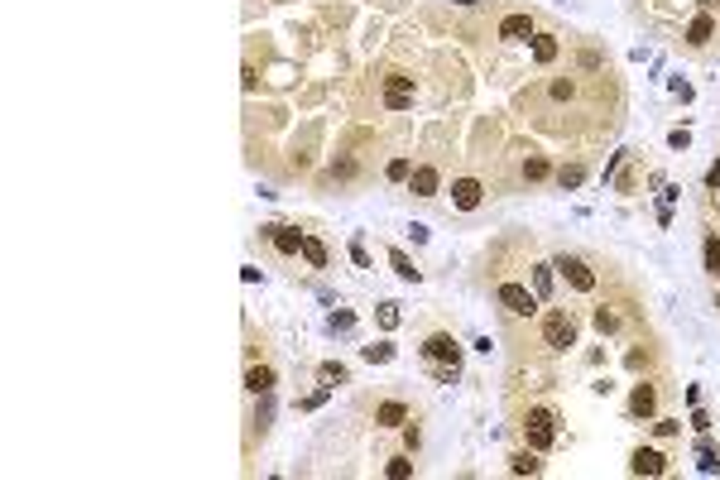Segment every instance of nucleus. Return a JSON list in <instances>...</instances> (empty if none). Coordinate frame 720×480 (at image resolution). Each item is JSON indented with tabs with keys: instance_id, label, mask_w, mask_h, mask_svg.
Returning a JSON list of instances; mask_svg holds the SVG:
<instances>
[{
	"instance_id": "nucleus-23",
	"label": "nucleus",
	"mask_w": 720,
	"mask_h": 480,
	"mask_svg": "<svg viewBox=\"0 0 720 480\" xmlns=\"http://www.w3.org/2000/svg\"><path fill=\"white\" fill-rule=\"evenodd\" d=\"M706 269H711V274L720 279V240H716V236L706 240Z\"/></svg>"
},
{
	"instance_id": "nucleus-6",
	"label": "nucleus",
	"mask_w": 720,
	"mask_h": 480,
	"mask_svg": "<svg viewBox=\"0 0 720 480\" xmlns=\"http://www.w3.org/2000/svg\"><path fill=\"white\" fill-rule=\"evenodd\" d=\"M629 471H634V476H663L667 461H663V452H653V447H639V452L629 456Z\"/></svg>"
},
{
	"instance_id": "nucleus-15",
	"label": "nucleus",
	"mask_w": 720,
	"mask_h": 480,
	"mask_svg": "<svg viewBox=\"0 0 720 480\" xmlns=\"http://www.w3.org/2000/svg\"><path fill=\"white\" fill-rule=\"evenodd\" d=\"M711 29H716V25H711V15H696V20H692V29H687V44H692V49H701V44H711Z\"/></svg>"
},
{
	"instance_id": "nucleus-21",
	"label": "nucleus",
	"mask_w": 720,
	"mask_h": 480,
	"mask_svg": "<svg viewBox=\"0 0 720 480\" xmlns=\"http://www.w3.org/2000/svg\"><path fill=\"white\" fill-rule=\"evenodd\" d=\"M384 471H389V480H408V476H413V461H408V456H394Z\"/></svg>"
},
{
	"instance_id": "nucleus-18",
	"label": "nucleus",
	"mask_w": 720,
	"mask_h": 480,
	"mask_svg": "<svg viewBox=\"0 0 720 480\" xmlns=\"http://www.w3.org/2000/svg\"><path fill=\"white\" fill-rule=\"evenodd\" d=\"M303 255H308V265H312V269H327V245H322V240L303 236Z\"/></svg>"
},
{
	"instance_id": "nucleus-4",
	"label": "nucleus",
	"mask_w": 720,
	"mask_h": 480,
	"mask_svg": "<svg viewBox=\"0 0 720 480\" xmlns=\"http://www.w3.org/2000/svg\"><path fill=\"white\" fill-rule=\"evenodd\" d=\"M552 269H562V274H567V284H571L576 293H590V289H595V274H590L586 260H576V255H562Z\"/></svg>"
},
{
	"instance_id": "nucleus-5",
	"label": "nucleus",
	"mask_w": 720,
	"mask_h": 480,
	"mask_svg": "<svg viewBox=\"0 0 720 480\" xmlns=\"http://www.w3.org/2000/svg\"><path fill=\"white\" fill-rule=\"evenodd\" d=\"M408 101H413V77L389 72V77H384V106H389V110H403Z\"/></svg>"
},
{
	"instance_id": "nucleus-12",
	"label": "nucleus",
	"mask_w": 720,
	"mask_h": 480,
	"mask_svg": "<svg viewBox=\"0 0 720 480\" xmlns=\"http://www.w3.org/2000/svg\"><path fill=\"white\" fill-rule=\"evenodd\" d=\"M374 423H379V427H403V423H408V408H403L399 399L379 403V408H374Z\"/></svg>"
},
{
	"instance_id": "nucleus-1",
	"label": "nucleus",
	"mask_w": 720,
	"mask_h": 480,
	"mask_svg": "<svg viewBox=\"0 0 720 480\" xmlns=\"http://www.w3.org/2000/svg\"><path fill=\"white\" fill-rule=\"evenodd\" d=\"M524 427H529V447H533V452H548L552 437H557V418H552V408H533Z\"/></svg>"
},
{
	"instance_id": "nucleus-27",
	"label": "nucleus",
	"mask_w": 720,
	"mask_h": 480,
	"mask_svg": "<svg viewBox=\"0 0 720 480\" xmlns=\"http://www.w3.org/2000/svg\"><path fill=\"white\" fill-rule=\"evenodd\" d=\"M322 379H346V365H336V360H327V365H322Z\"/></svg>"
},
{
	"instance_id": "nucleus-24",
	"label": "nucleus",
	"mask_w": 720,
	"mask_h": 480,
	"mask_svg": "<svg viewBox=\"0 0 720 480\" xmlns=\"http://www.w3.org/2000/svg\"><path fill=\"white\" fill-rule=\"evenodd\" d=\"M389 355H394V346H389V341H374V346H365V360H370V365H374V360H389Z\"/></svg>"
},
{
	"instance_id": "nucleus-8",
	"label": "nucleus",
	"mask_w": 720,
	"mask_h": 480,
	"mask_svg": "<svg viewBox=\"0 0 720 480\" xmlns=\"http://www.w3.org/2000/svg\"><path fill=\"white\" fill-rule=\"evenodd\" d=\"M480 192H485V187H480L476 178H456V183H452V197H456V207H461V212H476V207H480Z\"/></svg>"
},
{
	"instance_id": "nucleus-3",
	"label": "nucleus",
	"mask_w": 720,
	"mask_h": 480,
	"mask_svg": "<svg viewBox=\"0 0 720 480\" xmlns=\"http://www.w3.org/2000/svg\"><path fill=\"white\" fill-rule=\"evenodd\" d=\"M500 303H505V312H514V317H533L538 312V298L524 284H500Z\"/></svg>"
},
{
	"instance_id": "nucleus-10",
	"label": "nucleus",
	"mask_w": 720,
	"mask_h": 480,
	"mask_svg": "<svg viewBox=\"0 0 720 480\" xmlns=\"http://www.w3.org/2000/svg\"><path fill=\"white\" fill-rule=\"evenodd\" d=\"M653 408H658V389H653V384H634V399H629V413H634V418H648Z\"/></svg>"
},
{
	"instance_id": "nucleus-17",
	"label": "nucleus",
	"mask_w": 720,
	"mask_h": 480,
	"mask_svg": "<svg viewBox=\"0 0 720 480\" xmlns=\"http://www.w3.org/2000/svg\"><path fill=\"white\" fill-rule=\"evenodd\" d=\"M533 58L538 63H552L557 58V39L552 34H533Z\"/></svg>"
},
{
	"instance_id": "nucleus-26",
	"label": "nucleus",
	"mask_w": 720,
	"mask_h": 480,
	"mask_svg": "<svg viewBox=\"0 0 720 480\" xmlns=\"http://www.w3.org/2000/svg\"><path fill=\"white\" fill-rule=\"evenodd\" d=\"M379 322H384V327H399V308H394V303H384V308H379Z\"/></svg>"
},
{
	"instance_id": "nucleus-20",
	"label": "nucleus",
	"mask_w": 720,
	"mask_h": 480,
	"mask_svg": "<svg viewBox=\"0 0 720 480\" xmlns=\"http://www.w3.org/2000/svg\"><path fill=\"white\" fill-rule=\"evenodd\" d=\"M581 178H586V168H581V163H567V168L557 173V183H562V187H581Z\"/></svg>"
},
{
	"instance_id": "nucleus-16",
	"label": "nucleus",
	"mask_w": 720,
	"mask_h": 480,
	"mask_svg": "<svg viewBox=\"0 0 720 480\" xmlns=\"http://www.w3.org/2000/svg\"><path fill=\"white\" fill-rule=\"evenodd\" d=\"M509 471H514V476H538L543 461H538L533 452H519V456H509Z\"/></svg>"
},
{
	"instance_id": "nucleus-22",
	"label": "nucleus",
	"mask_w": 720,
	"mask_h": 480,
	"mask_svg": "<svg viewBox=\"0 0 720 480\" xmlns=\"http://www.w3.org/2000/svg\"><path fill=\"white\" fill-rule=\"evenodd\" d=\"M548 173H552V168H548V159H529V163H524V178H529V183L548 178Z\"/></svg>"
},
{
	"instance_id": "nucleus-28",
	"label": "nucleus",
	"mask_w": 720,
	"mask_h": 480,
	"mask_svg": "<svg viewBox=\"0 0 720 480\" xmlns=\"http://www.w3.org/2000/svg\"><path fill=\"white\" fill-rule=\"evenodd\" d=\"M595 327H600V331H614L619 322H614V312H605V308H600V312H595Z\"/></svg>"
},
{
	"instance_id": "nucleus-14",
	"label": "nucleus",
	"mask_w": 720,
	"mask_h": 480,
	"mask_svg": "<svg viewBox=\"0 0 720 480\" xmlns=\"http://www.w3.org/2000/svg\"><path fill=\"white\" fill-rule=\"evenodd\" d=\"M245 389H250V394H269V389H274V370H269V365H250V370H245Z\"/></svg>"
},
{
	"instance_id": "nucleus-2",
	"label": "nucleus",
	"mask_w": 720,
	"mask_h": 480,
	"mask_svg": "<svg viewBox=\"0 0 720 480\" xmlns=\"http://www.w3.org/2000/svg\"><path fill=\"white\" fill-rule=\"evenodd\" d=\"M543 346H552V350L576 346V322L567 317V312H552V317L543 322Z\"/></svg>"
},
{
	"instance_id": "nucleus-13",
	"label": "nucleus",
	"mask_w": 720,
	"mask_h": 480,
	"mask_svg": "<svg viewBox=\"0 0 720 480\" xmlns=\"http://www.w3.org/2000/svg\"><path fill=\"white\" fill-rule=\"evenodd\" d=\"M269 240L279 245V255H298V250H303V236L289 231V226H269Z\"/></svg>"
},
{
	"instance_id": "nucleus-19",
	"label": "nucleus",
	"mask_w": 720,
	"mask_h": 480,
	"mask_svg": "<svg viewBox=\"0 0 720 480\" xmlns=\"http://www.w3.org/2000/svg\"><path fill=\"white\" fill-rule=\"evenodd\" d=\"M389 265H394V274H399V279H408V284L418 279V269H413V260H408L403 250H389Z\"/></svg>"
},
{
	"instance_id": "nucleus-31",
	"label": "nucleus",
	"mask_w": 720,
	"mask_h": 480,
	"mask_svg": "<svg viewBox=\"0 0 720 480\" xmlns=\"http://www.w3.org/2000/svg\"><path fill=\"white\" fill-rule=\"evenodd\" d=\"M456 5H471V0H456Z\"/></svg>"
},
{
	"instance_id": "nucleus-29",
	"label": "nucleus",
	"mask_w": 720,
	"mask_h": 480,
	"mask_svg": "<svg viewBox=\"0 0 720 480\" xmlns=\"http://www.w3.org/2000/svg\"><path fill=\"white\" fill-rule=\"evenodd\" d=\"M389 178H394V183H399V178H408V159H394V163H389Z\"/></svg>"
},
{
	"instance_id": "nucleus-7",
	"label": "nucleus",
	"mask_w": 720,
	"mask_h": 480,
	"mask_svg": "<svg viewBox=\"0 0 720 480\" xmlns=\"http://www.w3.org/2000/svg\"><path fill=\"white\" fill-rule=\"evenodd\" d=\"M423 355H427V360H447V365H456V360H461V346H456L447 331H437V336H427Z\"/></svg>"
},
{
	"instance_id": "nucleus-11",
	"label": "nucleus",
	"mask_w": 720,
	"mask_h": 480,
	"mask_svg": "<svg viewBox=\"0 0 720 480\" xmlns=\"http://www.w3.org/2000/svg\"><path fill=\"white\" fill-rule=\"evenodd\" d=\"M500 39H533V20L529 15H505L500 20Z\"/></svg>"
},
{
	"instance_id": "nucleus-9",
	"label": "nucleus",
	"mask_w": 720,
	"mask_h": 480,
	"mask_svg": "<svg viewBox=\"0 0 720 480\" xmlns=\"http://www.w3.org/2000/svg\"><path fill=\"white\" fill-rule=\"evenodd\" d=\"M408 187H413V197H437L442 178H437V168H413L408 173Z\"/></svg>"
},
{
	"instance_id": "nucleus-33",
	"label": "nucleus",
	"mask_w": 720,
	"mask_h": 480,
	"mask_svg": "<svg viewBox=\"0 0 720 480\" xmlns=\"http://www.w3.org/2000/svg\"><path fill=\"white\" fill-rule=\"evenodd\" d=\"M716 5H720V0H716Z\"/></svg>"
},
{
	"instance_id": "nucleus-25",
	"label": "nucleus",
	"mask_w": 720,
	"mask_h": 480,
	"mask_svg": "<svg viewBox=\"0 0 720 480\" xmlns=\"http://www.w3.org/2000/svg\"><path fill=\"white\" fill-rule=\"evenodd\" d=\"M533 284H538V293H548V289H552V269H548V265H538Z\"/></svg>"
},
{
	"instance_id": "nucleus-32",
	"label": "nucleus",
	"mask_w": 720,
	"mask_h": 480,
	"mask_svg": "<svg viewBox=\"0 0 720 480\" xmlns=\"http://www.w3.org/2000/svg\"><path fill=\"white\" fill-rule=\"evenodd\" d=\"M716 308H720V303H716Z\"/></svg>"
},
{
	"instance_id": "nucleus-30",
	"label": "nucleus",
	"mask_w": 720,
	"mask_h": 480,
	"mask_svg": "<svg viewBox=\"0 0 720 480\" xmlns=\"http://www.w3.org/2000/svg\"><path fill=\"white\" fill-rule=\"evenodd\" d=\"M706 187H720V163L711 168V173H706Z\"/></svg>"
}]
</instances>
